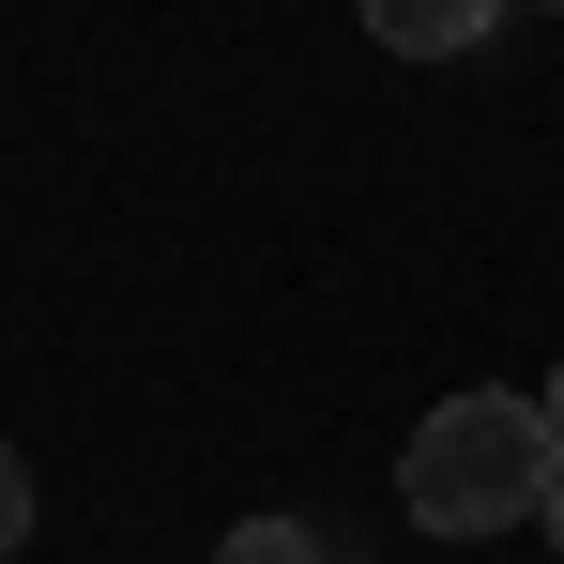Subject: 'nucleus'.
<instances>
[{
    "instance_id": "nucleus-2",
    "label": "nucleus",
    "mask_w": 564,
    "mask_h": 564,
    "mask_svg": "<svg viewBox=\"0 0 564 564\" xmlns=\"http://www.w3.org/2000/svg\"><path fill=\"white\" fill-rule=\"evenodd\" d=\"M488 15H503V0H367V46H397V62H458V46H488Z\"/></svg>"
},
{
    "instance_id": "nucleus-7",
    "label": "nucleus",
    "mask_w": 564,
    "mask_h": 564,
    "mask_svg": "<svg viewBox=\"0 0 564 564\" xmlns=\"http://www.w3.org/2000/svg\"><path fill=\"white\" fill-rule=\"evenodd\" d=\"M534 15H564V0H534Z\"/></svg>"
},
{
    "instance_id": "nucleus-6",
    "label": "nucleus",
    "mask_w": 564,
    "mask_h": 564,
    "mask_svg": "<svg viewBox=\"0 0 564 564\" xmlns=\"http://www.w3.org/2000/svg\"><path fill=\"white\" fill-rule=\"evenodd\" d=\"M534 412H550V458H564V367H550V397H534Z\"/></svg>"
},
{
    "instance_id": "nucleus-1",
    "label": "nucleus",
    "mask_w": 564,
    "mask_h": 564,
    "mask_svg": "<svg viewBox=\"0 0 564 564\" xmlns=\"http://www.w3.org/2000/svg\"><path fill=\"white\" fill-rule=\"evenodd\" d=\"M550 412L519 397V381H458L443 412H412V443H397V503H412V534H519L534 503H550Z\"/></svg>"
},
{
    "instance_id": "nucleus-5",
    "label": "nucleus",
    "mask_w": 564,
    "mask_h": 564,
    "mask_svg": "<svg viewBox=\"0 0 564 564\" xmlns=\"http://www.w3.org/2000/svg\"><path fill=\"white\" fill-rule=\"evenodd\" d=\"M534 534H550V550H564V473H550V503H534Z\"/></svg>"
},
{
    "instance_id": "nucleus-3",
    "label": "nucleus",
    "mask_w": 564,
    "mask_h": 564,
    "mask_svg": "<svg viewBox=\"0 0 564 564\" xmlns=\"http://www.w3.org/2000/svg\"><path fill=\"white\" fill-rule=\"evenodd\" d=\"M214 564H321V534H305V519H245Z\"/></svg>"
},
{
    "instance_id": "nucleus-4",
    "label": "nucleus",
    "mask_w": 564,
    "mask_h": 564,
    "mask_svg": "<svg viewBox=\"0 0 564 564\" xmlns=\"http://www.w3.org/2000/svg\"><path fill=\"white\" fill-rule=\"evenodd\" d=\"M15 534H31V458L0 443V564H15Z\"/></svg>"
}]
</instances>
